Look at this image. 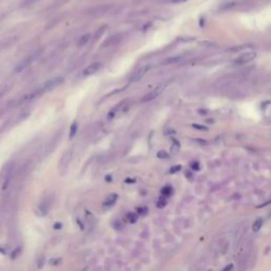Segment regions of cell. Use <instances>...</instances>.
<instances>
[{
  "instance_id": "8992f818",
  "label": "cell",
  "mask_w": 271,
  "mask_h": 271,
  "mask_svg": "<svg viewBox=\"0 0 271 271\" xmlns=\"http://www.w3.org/2000/svg\"><path fill=\"white\" fill-rule=\"evenodd\" d=\"M117 199H118V195H117L116 193H112V194H110L107 196V198L105 199V201H104V204L107 206H110L116 202Z\"/></svg>"
},
{
  "instance_id": "5b68a950",
  "label": "cell",
  "mask_w": 271,
  "mask_h": 271,
  "mask_svg": "<svg viewBox=\"0 0 271 271\" xmlns=\"http://www.w3.org/2000/svg\"><path fill=\"white\" fill-rule=\"evenodd\" d=\"M71 150H68L66 151L65 154L63 155V157H61V162H59V169H61L64 167V169H67L69 162H70L71 160Z\"/></svg>"
},
{
  "instance_id": "30bf717a",
  "label": "cell",
  "mask_w": 271,
  "mask_h": 271,
  "mask_svg": "<svg viewBox=\"0 0 271 271\" xmlns=\"http://www.w3.org/2000/svg\"><path fill=\"white\" fill-rule=\"evenodd\" d=\"M126 220H127L128 222H136L138 220V214H136V213H128L127 215H126Z\"/></svg>"
},
{
  "instance_id": "3957f363",
  "label": "cell",
  "mask_w": 271,
  "mask_h": 271,
  "mask_svg": "<svg viewBox=\"0 0 271 271\" xmlns=\"http://www.w3.org/2000/svg\"><path fill=\"white\" fill-rule=\"evenodd\" d=\"M256 57V54L254 52H246V53L239 55L237 58L235 59L234 63L237 65H244V64H248L250 61H252Z\"/></svg>"
},
{
  "instance_id": "ffe728a7",
  "label": "cell",
  "mask_w": 271,
  "mask_h": 271,
  "mask_svg": "<svg viewBox=\"0 0 271 271\" xmlns=\"http://www.w3.org/2000/svg\"><path fill=\"white\" fill-rule=\"evenodd\" d=\"M61 227H63V225H61V222H56V224L54 225V229H56V230H61Z\"/></svg>"
},
{
  "instance_id": "52a82bcc",
  "label": "cell",
  "mask_w": 271,
  "mask_h": 271,
  "mask_svg": "<svg viewBox=\"0 0 271 271\" xmlns=\"http://www.w3.org/2000/svg\"><path fill=\"white\" fill-rule=\"evenodd\" d=\"M90 39H91L90 34H85V35H83L79 39V41H77V47H84L85 45H87V43L90 41Z\"/></svg>"
},
{
  "instance_id": "e0dca14e",
  "label": "cell",
  "mask_w": 271,
  "mask_h": 271,
  "mask_svg": "<svg viewBox=\"0 0 271 271\" xmlns=\"http://www.w3.org/2000/svg\"><path fill=\"white\" fill-rule=\"evenodd\" d=\"M180 169H181V166H180V165H176V166H173V167H172V169H171V171H169V172H171V173L173 174V173H176V172H178Z\"/></svg>"
},
{
  "instance_id": "ba28073f",
  "label": "cell",
  "mask_w": 271,
  "mask_h": 271,
  "mask_svg": "<svg viewBox=\"0 0 271 271\" xmlns=\"http://www.w3.org/2000/svg\"><path fill=\"white\" fill-rule=\"evenodd\" d=\"M122 106H124V103H121V104L117 105V106L114 107V108L109 112V118H113V117H116L117 113L121 111V109H122Z\"/></svg>"
},
{
  "instance_id": "7c38bea8",
  "label": "cell",
  "mask_w": 271,
  "mask_h": 271,
  "mask_svg": "<svg viewBox=\"0 0 271 271\" xmlns=\"http://www.w3.org/2000/svg\"><path fill=\"white\" fill-rule=\"evenodd\" d=\"M165 206H166V199H165L164 197H161V198L157 201V206L159 209H163Z\"/></svg>"
},
{
  "instance_id": "d6986e66",
  "label": "cell",
  "mask_w": 271,
  "mask_h": 271,
  "mask_svg": "<svg viewBox=\"0 0 271 271\" xmlns=\"http://www.w3.org/2000/svg\"><path fill=\"white\" fill-rule=\"evenodd\" d=\"M146 211H147V209H146V208H139V209H138V212H139V214H145Z\"/></svg>"
},
{
  "instance_id": "5bb4252c",
  "label": "cell",
  "mask_w": 271,
  "mask_h": 271,
  "mask_svg": "<svg viewBox=\"0 0 271 271\" xmlns=\"http://www.w3.org/2000/svg\"><path fill=\"white\" fill-rule=\"evenodd\" d=\"M182 61V57H174V58H169L166 61V63L169 64H174V63H178V61Z\"/></svg>"
},
{
  "instance_id": "8fae6325",
  "label": "cell",
  "mask_w": 271,
  "mask_h": 271,
  "mask_svg": "<svg viewBox=\"0 0 271 271\" xmlns=\"http://www.w3.org/2000/svg\"><path fill=\"white\" fill-rule=\"evenodd\" d=\"M262 226H263V220L262 219H256L255 221L253 222V226H252V229H253L254 232H258L259 231V229L262 228Z\"/></svg>"
},
{
  "instance_id": "277c9868",
  "label": "cell",
  "mask_w": 271,
  "mask_h": 271,
  "mask_svg": "<svg viewBox=\"0 0 271 271\" xmlns=\"http://www.w3.org/2000/svg\"><path fill=\"white\" fill-rule=\"evenodd\" d=\"M100 68H101L100 63H93V64H91V65H89L87 68H85L84 71H83V73H84L85 75L95 74V72H98V71L100 70Z\"/></svg>"
},
{
  "instance_id": "ac0fdd59",
  "label": "cell",
  "mask_w": 271,
  "mask_h": 271,
  "mask_svg": "<svg viewBox=\"0 0 271 271\" xmlns=\"http://www.w3.org/2000/svg\"><path fill=\"white\" fill-rule=\"evenodd\" d=\"M232 268H233V264H229V265H227L226 267L224 268V270L222 271H231Z\"/></svg>"
},
{
  "instance_id": "6da1fadb",
  "label": "cell",
  "mask_w": 271,
  "mask_h": 271,
  "mask_svg": "<svg viewBox=\"0 0 271 271\" xmlns=\"http://www.w3.org/2000/svg\"><path fill=\"white\" fill-rule=\"evenodd\" d=\"M166 86H167V83H162V84H159L158 86H156L151 91H149L148 93H146V95L142 98L141 102L145 103V102H149V101L155 100L157 96H159L160 95H161V92L164 90L165 88H166Z\"/></svg>"
},
{
  "instance_id": "2e32d148",
  "label": "cell",
  "mask_w": 271,
  "mask_h": 271,
  "mask_svg": "<svg viewBox=\"0 0 271 271\" xmlns=\"http://www.w3.org/2000/svg\"><path fill=\"white\" fill-rule=\"evenodd\" d=\"M178 149H179V144H178V143H176V142H175V143H174L173 145H172V149H171L172 153H174V154L177 153V151H178Z\"/></svg>"
},
{
  "instance_id": "7a4b0ae2",
  "label": "cell",
  "mask_w": 271,
  "mask_h": 271,
  "mask_svg": "<svg viewBox=\"0 0 271 271\" xmlns=\"http://www.w3.org/2000/svg\"><path fill=\"white\" fill-rule=\"evenodd\" d=\"M149 69H150V66H149V65H145V66H142V67L138 68L137 70H135L134 72H132V74L130 75V77H129L130 82L140 81V80H141L142 77H143L144 75L148 72Z\"/></svg>"
},
{
  "instance_id": "4fadbf2b",
  "label": "cell",
  "mask_w": 271,
  "mask_h": 271,
  "mask_svg": "<svg viewBox=\"0 0 271 271\" xmlns=\"http://www.w3.org/2000/svg\"><path fill=\"white\" fill-rule=\"evenodd\" d=\"M157 157H158V158H161V159H164V158H167V157H169V155H167L166 151H164V150H160V151H158Z\"/></svg>"
},
{
  "instance_id": "9a60e30c",
  "label": "cell",
  "mask_w": 271,
  "mask_h": 271,
  "mask_svg": "<svg viewBox=\"0 0 271 271\" xmlns=\"http://www.w3.org/2000/svg\"><path fill=\"white\" fill-rule=\"evenodd\" d=\"M76 128H77V125L76 124H73L72 126H71V132H70V138L72 137V136L75 135V132H76Z\"/></svg>"
},
{
  "instance_id": "9c48e42d",
  "label": "cell",
  "mask_w": 271,
  "mask_h": 271,
  "mask_svg": "<svg viewBox=\"0 0 271 271\" xmlns=\"http://www.w3.org/2000/svg\"><path fill=\"white\" fill-rule=\"evenodd\" d=\"M172 193H173V189H172L169 185H166V187H164L163 189L161 190V194L163 195V197H169L172 195Z\"/></svg>"
},
{
  "instance_id": "44dd1931",
  "label": "cell",
  "mask_w": 271,
  "mask_h": 271,
  "mask_svg": "<svg viewBox=\"0 0 271 271\" xmlns=\"http://www.w3.org/2000/svg\"><path fill=\"white\" fill-rule=\"evenodd\" d=\"M57 262H61V258H53V259H51V261H50V263L52 264V265H56V264H58L57 263Z\"/></svg>"
},
{
  "instance_id": "603a6c76",
  "label": "cell",
  "mask_w": 271,
  "mask_h": 271,
  "mask_svg": "<svg viewBox=\"0 0 271 271\" xmlns=\"http://www.w3.org/2000/svg\"><path fill=\"white\" fill-rule=\"evenodd\" d=\"M270 216H271V213H270Z\"/></svg>"
},
{
  "instance_id": "7402d4cb",
  "label": "cell",
  "mask_w": 271,
  "mask_h": 271,
  "mask_svg": "<svg viewBox=\"0 0 271 271\" xmlns=\"http://www.w3.org/2000/svg\"><path fill=\"white\" fill-rule=\"evenodd\" d=\"M192 167H193V169H199V167H198V164H197V163H193Z\"/></svg>"
}]
</instances>
